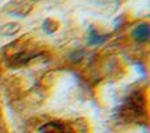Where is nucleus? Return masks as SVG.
Masks as SVG:
<instances>
[{
  "instance_id": "f257e3e1",
  "label": "nucleus",
  "mask_w": 150,
  "mask_h": 133,
  "mask_svg": "<svg viewBox=\"0 0 150 133\" xmlns=\"http://www.w3.org/2000/svg\"><path fill=\"white\" fill-rule=\"evenodd\" d=\"M37 133H75V132L66 124L59 123V121H52V123L42 125Z\"/></svg>"
},
{
  "instance_id": "f03ea898",
  "label": "nucleus",
  "mask_w": 150,
  "mask_h": 133,
  "mask_svg": "<svg viewBox=\"0 0 150 133\" xmlns=\"http://www.w3.org/2000/svg\"><path fill=\"white\" fill-rule=\"evenodd\" d=\"M134 37L136 40H138V41H148L149 38V26L148 24H142V25H140L137 29L134 30Z\"/></svg>"
}]
</instances>
